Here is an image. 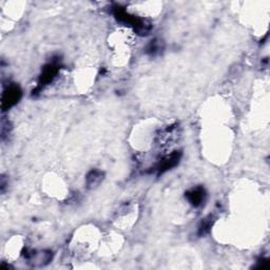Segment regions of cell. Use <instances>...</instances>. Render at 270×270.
<instances>
[{"label": "cell", "instance_id": "cell-1", "mask_svg": "<svg viewBox=\"0 0 270 270\" xmlns=\"http://www.w3.org/2000/svg\"><path fill=\"white\" fill-rule=\"evenodd\" d=\"M113 14H114V17L116 18L117 22L133 28V30L138 35H141V36L148 35V33L151 31L152 27L150 24H148L145 20L140 19V18L128 13L124 9L120 8L119 6L113 8Z\"/></svg>", "mask_w": 270, "mask_h": 270}, {"label": "cell", "instance_id": "cell-2", "mask_svg": "<svg viewBox=\"0 0 270 270\" xmlns=\"http://www.w3.org/2000/svg\"><path fill=\"white\" fill-rule=\"evenodd\" d=\"M60 68H61V66H60V64H59L58 60H53L52 63L46 65L44 67V69H43V72H41L40 76H39L38 87L35 89V91H33V93L36 94L38 91H40V90L45 86L50 85L54 79H55V77L59 73Z\"/></svg>", "mask_w": 270, "mask_h": 270}, {"label": "cell", "instance_id": "cell-3", "mask_svg": "<svg viewBox=\"0 0 270 270\" xmlns=\"http://www.w3.org/2000/svg\"><path fill=\"white\" fill-rule=\"evenodd\" d=\"M23 95L22 89L19 86H17L15 84L10 85L3 93L2 97V109L3 111L9 110L10 108L14 107L18 101L20 100Z\"/></svg>", "mask_w": 270, "mask_h": 270}, {"label": "cell", "instance_id": "cell-4", "mask_svg": "<svg viewBox=\"0 0 270 270\" xmlns=\"http://www.w3.org/2000/svg\"><path fill=\"white\" fill-rule=\"evenodd\" d=\"M181 158H182V152L181 151H174V152L170 153L169 155H167L166 157H164L163 159L160 160V163L157 166V174L158 175L164 174L168 170H171L172 168L177 166V164L179 163Z\"/></svg>", "mask_w": 270, "mask_h": 270}, {"label": "cell", "instance_id": "cell-5", "mask_svg": "<svg viewBox=\"0 0 270 270\" xmlns=\"http://www.w3.org/2000/svg\"><path fill=\"white\" fill-rule=\"evenodd\" d=\"M52 258H53L52 251H48V250L39 251V253H37V251H32V253L26 255V259L29 261V263L36 267L48 265L52 261Z\"/></svg>", "mask_w": 270, "mask_h": 270}, {"label": "cell", "instance_id": "cell-6", "mask_svg": "<svg viewBox=\"0 0 270 270\" xmlns=\"http://www.w3.org/2000/svg\"><path fill=\"white\" fill-rule=\"evenodd\" d=\"M207 197V193L203 187H195L186 192V199L195 208L201 207Z\"/></svg>", "mask_w": 270, "mask_h": 270}, {"label": "cell", "instance_id": "cell-7", "mask_svg": "<svg viewBox=\"0 0 270 270\" xmlns=\"http://www.w3.org/2000/svg\"><path fill=\"white\" fill-rule=\"evenodd\" d=\"M103 172L97 170V169H94V170H91L87 177H86V184H87V187L89 189H94L96 188L97 186L100 185V183L102 182L103 179Z\"/></svg>", "mask_w": 270, "mask_h": 270}, {"label": "cell", "instance_id": "cell-8", "mask_svg": "<svg viewBox=\"0 0 270 270\" xmlns=\"http://www.w3.org/2000/svg\"><path fill=\"white\" fill-rule=\"evenodd\" d=\"M213 222H214V220H213V218L210 215V217H208L207 219H205L201 223V225L199 227V232H197V233H199L200 237H203V236L207 235V233L210 231L212 225H213Z\"/></svg>", "mask_w": 270, "mask_h": 270}, {"label": "cell", "instance_id": "cell-9", "mask_svg": "<svg viewBox=\"0 0 270 270\" xmlns=\"http://www.w3.org/2000/svg\"><path fill=\"white\" fill-rule=\"evenodd\" d=\"M160 44H159V41H157V40H153V41H151L150 43V45L148 46V48H147V53H149V54H151V55H155V54L156 53H158L159 51H160Z\"/></svg>", "mask_w": 270, "mask_h": 270}, {"label": "cell", "instance_id": "cell-10", "mask_svg": "<svg viewBox=\"0 0 270 270\" xmlns=\"http://www.w3.org/2000/svg\"><path fill=\"white\" fill-rule=\"evenodd\" d=\"M257 268H259V269H268L269 268V262H268V260H264L263 259L262 261H259Z\"/></svg>", "mask_w": 270, "mask_h": 270}]
</instances>
